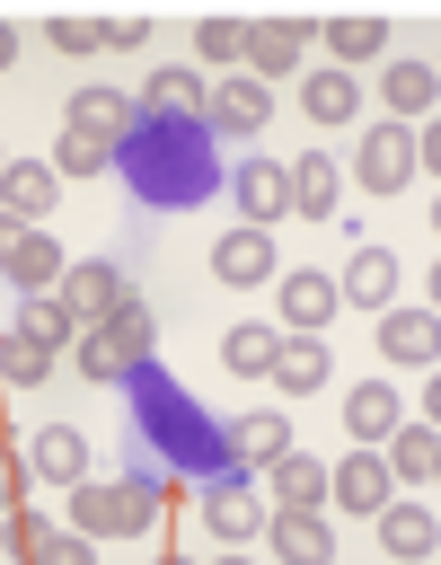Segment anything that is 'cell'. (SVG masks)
I'll return each instance as SVG.
<instances>
[{
    "mask_svg": "<svg viewBox=\"0 0 441 565\" xmlns=\"http://www.w3.org/2000/svg\"><path fill=\"white\" fill-rule=\"evenodd\" d=\"M106 168H123L132 203H150V212H185V203L220 194V150H212V124L203 115H141L132 141Z\"/></svg>",
    "mask_w": 441,
    "mask_h": 565,
    "instance_id": "cell-1",
    "label": "cell"
},
{
    "mask_svg": "<svg viewBox=\"0 0 441 565\" xmlns=\"http://www.w3.org/2000/svg\"><path fill=\"white\" fill-rule=\"evenodd\" d=\"M132 397H141V424H132V450L150 441L168 468H194V477H220V468H238L229 450H220V433H212V415L176 388V380H159L150 362L132 371Z\"/></svg>",
    "mask_w": 441,
    "mask_h": 565,
    "instance_id": "cell-2",
    "label": "cell"
},
{
    "mask_svg": "<svg viewBox=\"0 0 441 565\" xmlns=\"http://www.w3.org/2000/svg\"><path fill=\"white\" fill-rule=\"evenodd\" d=\"M159 521V477L132 459V477L115 486H71V530L79 539H141Z\"/></svg>",
    "mask_w": 441,
    "mask_h": 565,
    "instance_id": "cell-3",
    "label": "cell"
},
{
    "mask_svg": "<svg viewBox=\"0 0 441 565\" xmlns=\"http://www.w3.org/2000/svg\"><path fill=\"white\" fill-rule=\"evenodd\" d=\"M353 177H362V194H397V185H415V124H370L362 141H353Z\"/></svg>",
    "mask_w": 441,
    "mask_h": 565,
    "instance_id": "cell-4",
    "label": "cell"
},
{
    "mask_svg": "<svg viewBox=\"0 0 441 565\" xmlns=\"http://www.w3.org/2000/svg\"><path fill=\"white\" fill-rule=\"evenodd\" d=\"M309 44H318V26H309V18H247V44H238V53H247V79H265V88H273L282 71H300V53H309Z\"/></svg>",
    "mask_w": 441,
    "mask_h": 565,
    "instance_id": "cell-5",
    "label": "cell"
},
{
    "mask_svg": "<svg viewBox=\"0 0 441 565\" xmlns=\"http://www.w3.org/2000/svg\"><path fill=\"white\" fill-rule=\"evenodd\" d=\"M53 300H62V309H71V327L88 335V327H106V318H115L132 291H123V274H115L106 256H79V265L62 274V291H53Z\"/></svg>",
    "mask_w": 441,
    "mask_h": 565,
    "instance_id": "cell-6",
    "label": "cell"
},
{
    "mask_svg": "<svg viewBox=\"0 0 441 565\" xmlns=\"http://www.w3.org/2000/svg\"><path fill=\"white\" fill-rule=\"evenodd\" d=\"M203 521H212V539H256L273 512H265V494L247 486V468H220V477H203Z\"/></svg>",
    "mask_w": 441,
    "mask_h": 565,
    "instance_id": "cell-7",
    "label": "cell"
},
{
    "mask_svg": "<svg viewBox=\"0 0 441 565\" xmlns=\"http://www.w3.org/2000/svg\"><path fill=\"white\" fill-rule=\"evenodd\" d=\"M132 124H141V106H132L123 88H79V97H71V132H79V141H97L106 159L132 141Z\"/></svg>",
    "mask_w": 441,
    "mask_h": 565,
    "instance_id": "cell-8",
    "label": "cell"
},
{
    "mask_svg": "<svg viewBox=\"0 0 441 565\" xmlns=\"http://www.w3.org/2000/svg\"><path fill=\"white\" fill-rule=\"evenodd\" d=\"M265 115H273V88L247 79V71L203 88V124H212V132H265Z\"/></svg>",
    "mask_w": 441,
    "mask_h": 565,
    "instance_id": "cell-9",
    "label": "cell"
},
{
    "mask_svg": "<svg viewBox=\"0 0 441 565\" xmlns=\"http://www.w3.org/2000/svg\"><path fill=\"white\" fill-rule=\"evenodd\" d=\"M379 88H388V106H397V124H432V106H441V62L432 53H397L388 71H379Z\"/></svg>",
    "mask_w": 441,
    "mask_h": 565,
    "instance_id": "cell-10",
    "label": "cell"
},
{
    "mask_svg": "<svg viewBox=\"0 0 441 565\" xmlns=\"http://www.w3.org/2000/svg\"><path fill=\"white\" fill-rule=\"evenodd\" d=\"M282 185H291V212H300V221H335V203H344V168H335L326 150H300V159L282 168Z\"/></svg>",
    "mask_w": 441,
    "mask_h": 565,
    "instance_id": "cell-11",
    "label": "cell"
},
{
    "mask_svg": "<svg viewBox=\"0 0 441 565\" xmlns=\"http://www.w3.org/2000/svg\"><path fill=\"white\" fill-rule=\"evenodd\" d=\"M212 274L220 282H238V291H256V282H273V230H220L212 238Z\"/></svg>",
    "mask_w": 441,
    "mask_h": 565,
    "instance_id": "cell-12",
    "label": "cell"
},
{
    "mask_svg": "<svg viewBox=\"0 0 441 565\" xmlns=\"http://www.w3.org/2000/svg\"><path fill=\"white\" fill-rule=\"evenodd\" d=\"M26 468H35L44 486H88V433H79V424H35Z\"/></svg>",
    "mask_w": 441,
    "mask_h": 565,
    "instance_id": "cell-13",
    "label": "cell"
},
{
    "mask_svg": "<svg viewBox=\"0 0 441 565\" xmlns=\"http://www.w3.org/2000/svg\"><path fill=\"white\" fill-rule=\"evenodd\" d=\"M379 468H388V486H423V494H432V477H441V433H432V424H397L388 450H379Z\"/></svg>",
    "mask_w": 441,
    "mask_h": 565,
    "instance_id": "cell-14",
    "label": "cell"
},
{
    "mask_svg": "<svg viewBox=\"0 0 441 565\" xmlns=\"http://www.w3.org/2000/svg\"><path fill=\"white\" fill-rule=\"evenodd\" d=\"M379 539H388V556L397 565H432V547H441V521H432V503H379Z\"/></svg>",
    "mask_w": 441,
    "mask_h": 565,
    "instance_id": "cell-15",
    "label": "cell"
},
{
    "mask_svg": "<svg viewBox=\"0 0 441 565\" xmlns=\"http://www.w3.org/2000/svg\"><path fill=\"white\" fill-rule=\"evenodd\" d=\"M62 203V177H53V159H9L0 168V212H18V221H44Z\"/></svg>",
    "mask_w": 441,
    "mask_h": 565,
    "instance_id": "cell-16",
    "label": "cell"
},
{
    "mask_svg": "<svg viewBox=\"0 0 441 565\" xmlns=\"http://www.w3.org/2000/svg\"><path fill=\"white\" fill-rule=\"evenodd\" d=\"M229 194H238V212H247V230H265V221H282L291 212V185H282V159H247L238 177H220Z\"/></svg>",
    "mask_w": 441,
    "mask_h": 565,
    "instance_id": "cell-17",
    "label": "cell"
},
{
    "mask_svg": "<svg viewBox=\"0 0 441 565\" xmlns=\"http://www.w3.org/2000/svg\"><path fill=\"white\" fill-rule=\"evenodd\" d=\"M0 274H9V291L26 300V291H62V274H71V256H62V247H53L44 230H26V238H18L9 256H0Z\"/></svg>",
    "mask_w": 441,
    "mask_h": 565,
    "instance_id": "cell-18",
    "label": "cell"
},
{
    "mask_svg": "<svg viewBox=\"0 0 441 565\" xmlns=\"http://www.w3.org/2000/svg\"><path fill=\"white\" fill-rule=\"evenodd\" d=\"M335 309H344V300H335V274H309V265L282 274V327H291V335H318Z\"/></svg>",
    "mask_w": 441,
    "mask_h": 565,
    "instance_id": "cell-19",
    "label": "cell"
},
{
    "mask_svg": "<svg viewBox=\"0 0 441 565\" xmlns=\"http://www.w3.org/2000/svg\"><path fill=\"white\" fill-rule=\"evenodd\" d=\"M379 353L432 371V353H441V318H432V309H379Z\"/></svg>",
    "mask_w": 441,
    "mask_h": 565,
    "instance_id": "cell-20",
    "label": "cell"
},
{
    "mask_svg": "<svg viewBox=\"0 0 441 565\" xmlns=\"http://www.w3.org/2000/svg\"><path fill=\"white\" fill-rule=\"evenodd\" d=\"M282 450H291V415H282V406H247V415L229 424V459H238V468H273Z\"/></svg>",
    "mask_w": 441,
    "mask_h": 565,
    "instance_id": "cell-21",
    "label": "cell"
},
{
    "mask_svg": "<svg viewBox=\"0 0 441 565\" xmlns=\"http://www.w3.org/2000/svg\"><path fill=\"white\" fill-rule=\"evenodd\" d=\"M318 35H326L335 71H353V62L388 53V18H370V9H335V18H318Z\"/></svg>",
    "mask_w": 441,
    "mask_h": 565,
    "instance_id": "cell-22",
    "label": "cell"
},
{
    "mask_svg": "<svg viewBox=\"0 0 441 565\" xmlns=\"http://www.w3.org/2000/svg\"><path fill=\"white\" fill-rule=\"evenodd\" d=\"M326 494L335 503H353V512H379L397 486H388V468H379V450H344L335 468H326Z\"/></svg>",
    "mask_w": 441,
    "mask_h": 565,
    "instance_id": "cell-23",
    "label": "cell"
},
{
    "mask_svg": "<svg viewBox=\"0 0 441 565\" xmlns=\"http://www.w3.org/2000/svg\"><path fill=\"white\" fill-rule=\"evenodd\" d=\"M265 530H273V556H282V565H335V530H326V512H273Z\"/></svg>",
    "mask_w": 441,
    "mask_h": 565,
    "instance_id": "cell-24",
    "label": "cell"
},
{
    "mask_svg": "<svg viewBox=\"0 0 441 565\" xmlns=\"http://www.w3.org/2000/svg\"><path fill=\"white\" fill-rule=\"evenodd\" d=\"M335 300H353V309H388V300H397V256H388V247H353Z\"/></svg>",
    "mask_w": 441,
    "mask_h": 565,
    "instance_id": "cell-25",
    "label": "cell"
},
{
    "mask_svg": "<svg viewBox=\"0 0 441 565\" xmlns=\"http://www.w3.org/2000/svg\"><path fill=\"white\" fill-rule=\"evenodd\" d=\"M406 415H397V388L388 380H362L353 397H344V433H353V450H370V441H388Z\"/></svg>",
    "mask_w": 441,
    "mask_h": 565,
    "instance_id": "cell-26",
    "label": "cell"
},
{
    "mask_svg": "<svg viewBox=\"0 0 441 565\" xmlns=\"http://www.w3.org/2000/svg\"><path fill=\"white\" fill-rule=\"evenodd\" d=\"M203 71H185V62H159L150 79H141V115H203Z\"/></svg>",
    "mask_w": 441,
    "mask_h": 565,
    "instance_id": "cell-27",
    "label": "cell"
},
{
    "mask_svg": "<svg viewBox=\"0 0 441 565\" xmlns=\"http://www.w3.org/2000/svg\"><path fill=\"white\" fill-rule=\"evenodd\" d=\"M353 106H362V79H353V71L326 62V71L300 79V115H309V124H353Z\"/></svg>",
    "mask_w": 441,
    "mask_h": 565,
    "instance_id": "cell-28",
    "label": "cell"
},
{
    "mask_svg": "<svg viewBox=\"0 0 441 565\" xmlns=\"http://www.w3.org/2000/svg\"><path fill=\"white\" fill-rule=\"evenodd\" d=\"M18 335H26L35 353H53V362L79 344V327H71V309H62L53 291H26V300H18Z\"/></svg>",
    "mask_w": 441,
    "mask_h": 565,
    "instance_id": "cell-29",
    "label": "cell"
},
{
    "mask_svg": "<svg viewBox=\"0 0 441 565\" xmlns=\"http://www.w3.org/2000/svg\"><path fill=\"white\" fill-rule=\"evenodd\" d=\"M326 371H335V353L318 335H282V353H273L265 380H282V397H309V388H326Z\"/></svg>",
    "mask_w": 441,
    "mask_h": 565,
    "instance_id": "cell-30",
    "label": "cell"
},
{
    "mask_svg": "<svg viewBox=\"0 0 441 565\" xmlns=\"http://www.w3.org/2000/svg\"><path fill=\"white\" fill-rule=\"evenodd\" d=\"M97 335H106V344H115V362H123V371H141V362H150V353H159V318H150V309H141V300H123V309H115V318H106V327H97Z\"/></svg>",
    "mask_w": 441,
    "mask_h": 565,
    "instance_id": "cell-31",
    "label": "cell"
},
{
    "mask_svg": "<svg viewBox=\"0 0 441 565\" xmlns=\"http://www.w3.org/2000/svg\"><path fill=\"white\" fill-rule=\"evenodd\" d=\"M273 353H282V327H265V318H247V327H229V335H220V362H229L238 380H265V371H273Z\"/></svg>",
    "mask_w": 441,
    "mask_h": 565,
    "instance_id": "cell-32",
    "label": "cell"
},
{
    "mask_svg": "<svg viewBox=\"0 0 441 565\" xmlns=\"http://www.w3.org/2000/svg\"><path fill=\"white\" fill-rule=\"evenodd\" d=\"M273 503H282V512H318V503H326V468H318L309 450H282V459H273Z\"/></svg>",
    "mask_w": 441,
    "mask_h": 565,
    "instance_id": "cell-33",
    "label": "cell"
},
{
    "mask_svg": "<svg viewBox=\"0 0 441 565\" xmlns=\"http://www.w3.org/2000/svg\"><path fill=\"white\" fill-rule=\"evenodd\" d=\"M44 371H53V353H35V344L9 327V335H0V380H9V388H35Z\"/></svg>",
    "mask_w": 441,
    "mask_h": 565,
    "instance_id": "cell-34",
    "label": "cell"
},
{
    "mask_svg": "<svg viewBox=\"0 0 441 565\" xmlns=\"http://www.w3.org/2000/svg\"><path fill=\"white\" fill-rule=\"evenodd\" d=\"M44 44H53V53H97V44H106V18H71V9H62V18H44Z\"/></svg>",
    "mask_w": 441,
    "mask_h": 565,
    "instance_id": "cell-35",
    "label": "cell"
},
{
    "mask_svg": "<svg viewBox=\"0 0 441 565\" xmlns=\"http://www.w3.org/2000/svg\"><path fill=\"white\" fill-rule=\"evenodd\" d=\"M26 565H97V539H79V530H44V539L26 547Z\"/></svg>",
    "mask_w": 441,
    "mask_h": 565,
    "instance_id": "cell-36",
    "label": "cell"
},
{
    "mask_svg": "<svg viewBox=\"0 0 441 565\" xmlns=\"http://www.w3.org/2000/svg\"><path fill=\"white\" fill-rule=\"evenodd\" d=\"M238 44H247V18H203L194 26V53L203 62H238Z\"/></svg>",
    "mask_w": 441,
    "mask_h": 565,
    "instance_id": "cell-37",
    "label": "cell"
},
{
    "mask_svg": "<svg viewBox=\"0 0 441 565\" xmlns=\"http://www.w3.org/2000/svg\"><path fill=\"white\" fill-rule=\"evenodd\" d=\"M53 177H106V150H97V141H79V132H62V150H53Z\"/></svg>",
    "mask_w": 441,
    "mask_h": 565,
    "instance_id": "cell-38",
    "label": "cell"
},
{
    "mask_svg": "<svg viewBox=\"0 0 441 565\" xmlns=\"http://www.w3.org/2000/svg\"><path fill=\"white\" fill-rule=\"evenodd\" d=\"M71 353H79V371H88V380H132V371H123V362H115V344H106V335H97V327H88V335H79V344H71Z\"/></svg>",
    "mask_w": 441,
    "mask_h": 565,
    "instance_id": "cell-39",
    "label": "cell"
},
{
    "mask_svg": "<svg viewBox=\"0 0 441 565\" xmlns=\"http://www.w3.org/2000/svg\"><path fill=\"white\" fill-rule=\"evenodd\" d=\"M150 44V18H106V53H141Z\"/></svg>",
    "mask_w": 441,
    "mask_h": 565,
    "instance_id": "cell-40",
    "label": "cell"
},
{
    "mask_svg": "<svg viewBox=\"0 0 441 565\" xmlns=\"http://www.w3.org/2000/svg\"><path fill=\"white\" fill-rule=\"evenodd\" d=\"M18 238H26V221H18V212H0V256H9Z\"/></svg>",
    "mask_w": 441,
    "mask_h": 565,
    "instance_id": "cell-41",
    "label": "cell"
},
{
    "mask_svg": "<svg viewBox=\"0 0 441 565\" xmlns=\"http://www.w3.org/2000/svg\"><path fill=\"white\" fill-rule=\"evenodd\" d=\"M9 62H18V26L0 18V71H9Z\"/></svg>",
    "mask_w": 441,
    "mask_h": 565,
    "instance_id": "cell-42",
    "label": "cell"
},
{
    "mask_svg": "<svg viewBox=\"0 0 441 565\" xmlns=\"http://www.w3.org/2000/svg\"><path fill=\"white\" fill-rule=\"evenodd\" d=\"M0 503H9V459H0Z\"/></svg>",
    "mask_w": 441,
    "mask_h": 565,
    "instance_id": "cell-43",
    "label": "cell"
},
{
    "mask_svg": "<svg viewBox=\"0 0 441 565\" xmlns=\"http://www.w3.org/2000/svg\"><path fill=\"white\" fill-rule=\"evenodd\" d=\"M212 565H247V556H212Z\"/></svg>",
    "mask_w": 441,
    "mask_h": 565,
    "instance_id": "cell-44",
    "label": "cell"
},
{
    "mask_svg": "<svg viewBox=\"0 0 441 565\" xmlns=\"http://www.w3.org/2000/svg\"><path fill=\"white\" fill-rule=\"evenodd\" d=\"M0 168H9V150H0Z\"/></svg>",
    "mask_w": 441,
    "mask_h": 565,
    "instance_id": "cell-45",
    "label": "cell"
}]
</instances>
